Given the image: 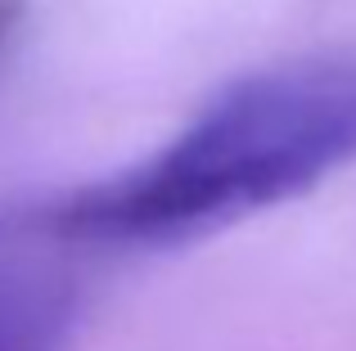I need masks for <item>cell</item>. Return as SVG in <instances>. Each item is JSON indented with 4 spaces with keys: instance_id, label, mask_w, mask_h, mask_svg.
I'll return each instance as SVG.
<instances>
[{
    "instance_id": "obj_1",
    "label": "cell",
    "mask_w": 356,
    "mask_h": 351,
    "mask_svg": "<svg viewBox=\"0 0 356 351\" xmlns=\"http://www.w3.org/2000/svg\"><path fill=\"white\" fill-rule=\"evenodd\" d=\"M356 162V50L230 81L163 149L59 207L95 252L172 248L298 198Z\"/></svg>"
},
{
    "instance_id": "obj_2",
    "label": "cell",
    "mask_w": 356,
    "mask_h": 351,
    "mask_svg": "<svg viewBox=\"0 0 356 351\" xmlns=\"http://www.w3.org/2000/svg\"><path fill=\"white\" fill-rule=\"evenodd\" d=\"M86 257L59 198L0 207V351H63Z\"/></svg>"
},
{
    "instance_id": "obj_3",
    "label": "cell",
    "mask_w": 356,
    "mask_h": 351,
    "mask_svg": "<svg viewBox=\"0 0 356 351\" xmlns=\"http://www.w3.org/2000/svg\"><path fill=\"white\" fill-rule=\"evenodd\" d=\"M18 18H23V0H0V45L9 41V32L18 27Z\"/></svg>"
}]
</instances>
